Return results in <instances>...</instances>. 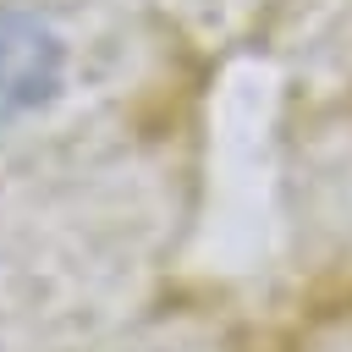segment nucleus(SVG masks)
Returning <instances> with one entry per match:
<instances>
[{
    "label": "nucleus",
    "mask_w": 352,
    "mask_h": 352,
    "mask_svg": "<svg viewBox=\"0 0 352 352\" xmlns=\"http://www.w3.org/2000/svg\"><path fill=\"white\" fill-rule=\"evenodd\" d=\"M60 82V44L22 11H0V110H28Z\"/></svg>",
    "instance_id": "obj_1"
}]
</instances>
